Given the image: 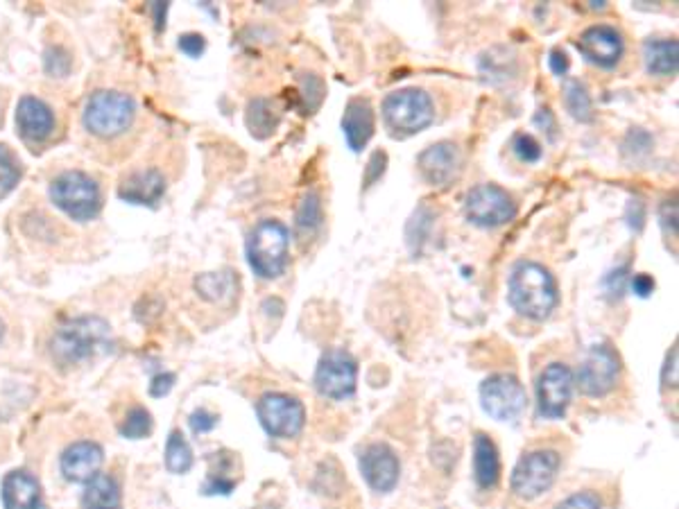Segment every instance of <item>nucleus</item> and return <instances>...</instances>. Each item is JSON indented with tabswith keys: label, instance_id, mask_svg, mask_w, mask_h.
<instances>
[{
	"label": "nucleus",
	"instance_id": "16",
	"mask_svg": "<svg viewBox=\"0 0 679 509\" xmlns=\"http://www.w3.org/2000/svg\"><path fill=\"white\" fill-rule=\"evenodd\" d=\"M460 150L453 143H435L419 154L417 166L421 177L431 186L451 184L460 170Z\"/></svg>",
	"mask_w": 679,
	"mask_h": 509
},
{
	"label": "nucleus",
	"instance_id": "22",
	"mask_svg": "<svg viewBox=\"0 0 679 509\" xmlns=\"http://www.w3.org/2000/svg\"><path fill=\"white\" fill-rule=\"evenodd\" d=\"M474 478L480 489L496 487L501 478V457H498L496 444L483 433H478L474 442Z\"/></svg>",
	"mask_w": 679,
	"mask_h": 509
},
{
	"label": "nucleus",
	"instance_id": "39",
	"mask_svg": "<svg viewBox=\"0 0 679 509\" xmlns=\"http://www.w3.org/2000/svg\"><path fill=\"white\" fill-rule=\"evenodd\" d=\"M385 163H388V154H385V152H374L372 154V159H369V163H367V172H365V186H372L374 181L383 175Z\"/></svg>",
	"mask_w": 679,
	"mask_h": 509
},
{
	"label": "nucleus",
	"instance_id": "44",
	"mask_svg": "<svg viewBox=\"0 0 679 509\" xmlns=\"http://www.w3.org/2000/svg\"><path fill=\"white\" fill-rule=\"evenodd\" d=\"M632 290L634 295L639 297H650L652 290H655V281H652V276L648 274H636L632 279Z\"/></svg>",
	"mask_w": 679,
	"mask_h": 509
},
{
	"label": "nucleus",
	"instance_id": "15",
	"mask_svg": "<svg viewBox=\"0 0 679 509\" xmlns=\"http://www.w3.org/2000/svg\"><path fill=\"white\" fill-rule=\"evenodd\" d=\"M575 46H578L580 53L587 57L591 64L603 68H612L621 62L625 50L621 32L605 23L591 25V28L584 30L578 41H575Z\"/></svg>",
	"mask_w": 679,
	"mask_h": 509
},
{
	"label": "nucleus",
	"instance_id": "24",
	"mask_svg": "<svg viewBox=\"0 0 679 509\" xmlns=\"http://www.w3.org/2000/svg\"><path fill=\"white\" fill-rule=\"evenodd\" d=\"M84 509H118L120 507V487L111 476H98L87 482L82 496Z\"/></svg>",
	"mask_w": 679,
	"mask_h": 509
},
{
	"label": "nucleus",
	"instance_id": "21",
	"mask_svg": "<svg viewBox=\"0 0 679 509\" xmlns=\"http://www.w3.org/2000/svg\"><path fill=\"white\" fill-rule=\"evenodd\" d=\"M166 193V179L157 170H141L127 177L118 188L120 200L141 206H154Z\"/></svg>",
	"mask_w": 679,
	"mask_h": 509
},
{
	"label": "nucleus",
	"instance_id": "37",
	"mask_svg": "<svg viewBox=\"0 0 679 509\" xmlns=\"http://www.w3.org/2000/svg\"><path fill=\"white\" fill-rule=\"evenodd\" d=\"M188 424H191L195 435H204V433H209V430L218 426V417H216V414L206 412V410H195L191 414V419H188Z\"/></svg>",
	"mask_w": 679,
	"mask_h": 509
},
{
	"label": "nucleus",
	"instance_id": "12",
	"mask_svg": "<svg viewBox=\"0 0 679 509\" xmlns=\"http://www.w3.org/2000/svg\"><path fill=\"white\" fill-rule=\"evenodd\" d=\"M618 376H621V360H618L616 351L607 344H596L580 365L578 387L582 394L598 399V396L614 390Z\"/></svg>",
	"mask_w": 679,
	"mask_h": 509
},
{
	"label": "nucleus",
	"instance_id": "19",
	"mask_svg": "<svg viewBox=\"0 0 679 509\" xmlns=\"http://www.w3.org/2000/svg\"><path fill=\"white\" fill-rule=\"evenodd\" d=\"M0 496H3L5 509H46L39 482L28 471L7 473Z\"/></svg>",
	"mask_w": 679,
	"mask_h": 509
},
{
	"label": "nucleus",
	"instance_id": "4",
	"mask_svg": "<svg viewBox=\"0 0 679 509\" xmlns=\"http://www.w3.org/2000/svg\"><path fill=\"white\" fill-rule=\"evenodd\" d=\"M383 120L394 136L424 132L435 120V107L424 89H401L383 100Z\"/></svg>",
	"mask_w": 679,
	"mask_h": 509
},
{
	"label": "nucleus",
	"instance_id": "17",
	"mask_svg": "<svg viewBox=\"0 0 679 509\" xmlns=\"http://www.w3.org/2000/svg\"><path fill=\"white\" fill-rule=\"evenodd\" d=\"M102 460H105V455H102V448L98 444L75 442L64 451L59 467H62L68 482H84L87 485L89 480L98 476Z\"/></svg>",
	"mask_w": 679,
	"mask_h": 509
},
{
	"label": "nucleus",
	"instance_id": "38",
	"mask_svg": "<svg viewBox=\"0 0 679 509\" xmlns=\"http://www.w3.org/2000/svg\"><path fill=\"white\" fill-rule=\"evenodd\" d=\"M206 48V41L202 34H195V32H188L179 37V50H182L184 55L188 57H200Z\"/></svg>",
	"mask_w": 679,
	"mask_h": 509
},
{
	"label": "nucleus",
	"instance_id": "1",
	"mask_svg": "<svg viewBox=\"0 0 679 509\" xmlns=\"http://www.w3.org/2000/svg\"><path fill=\"white\" fill-rule=\"evenodd\" d=\"M507 299L519 315L544 322L557 306V283L544 265L521 261L510 274Z\"/></svg>",
	"mask_w": 679,
	"mask_h": 509
},
{
	"label": "nucleus",
	"instance_id": "41",
	"mask_svg": "<svg viewBox=\"0 0 679 509\" xmlns=\"http://www.w3.org/2000/svg\"><path fill=\"white\" fill-rule=\"evenodd\" d=\"M236 482L234 480H225L222 476H211L206 480L204 485V494L206 496H213V494H222V496H229L231 491H234Z\"/></svg>",
	"mask_w": 679,
	"mask_h": 509
},
{
	"label": "nucleus",
	"instance_id": "46",
	"mask_svg": "<svg viewBox=\"0 0 679 509\" xmlns=\"http://www.w3.org/2000/svg\"><path fill=\"white\" fill-rule=\"evenodd\" d=\"M3 333H5V326H3V322H0V340H3Z\"/></svg>",
	"mask_w": 679,
	"mask_h": 509
},
{
	"label": "nucleus",
	"instance_id": "45",
	"mask_svg": "<svg viewBox=\"0 0 679 509\" xmlns=\"http://www.w3.org/2000/svg\"><path fill=\"white\" fill-rule=\"evenodd\" d=\"M535 123H537L539 127H544L546 132L550 134V138L555 136V118H553V114H550L548 109H541V111H539V114L535 116Z\"/></svg>",
	"mask_w": 679,
	"mask_h": 509
},
{
	"label": "nucleus",
	"instance_id": "33",
	"mask_svg": "<svg viewBox=\"0 0 679 509\" xmlns=\"http://www.w3.org/2000/svg\"><path fill=\"white\" fill-rule=\"evenodd\" d=\"M512 150L521 161H526V163H537L541 159V145L530 134L514 136Z\"/></svg>",
	"mask_w": 679,
	"mask_h": 509
},
{
	"label": "nucleus",
	"instance_id": "34",
	"mask_svg": "<svg viewBox=\"0 0 679 509\" xmlns=\"http://www.w3.org/2000/svg\"><path fill=\"white\" fill-rule=\"evenodd\" d=\"M625 286H627V265L616 267V270L609 272L603 279L605 295L609 299H621L623 292H625Z\"/></svg>",
	"mask_w": 679,
	"mask_h": 509
},
{
	"label": "nucleus",
	"instance_id": "9",
	"mask_svg": "<svg viewBox=\"0 0 679 509\" xmlns=\"http://www.w3.org/2000/svg\"><path fill=\"white\" fill-rule=\"evenodd\" d=\"M560 462V455L555 451H532L523 455L512 471V491L526 500L546 494L557 478Z\"/></svg>",
	"mask_w": 679,
	"mask_h": 509
},
{
	"label": "nucleus",
	"instance_id": "26",
	"mask_svg": "<svg viewBox=\"0 0 679 509\" xmlns=\"http://www.w3.org/2000/svg\"><path fill=\"white\" fill-rule=\"evenodd\" d=\"M562 93H564V107L569 114L580 120V123H589L593 118V105H591V96L587 91V86L578 80H569L564 82L562 86Z\"/></svg>",
	"mask_w": 679,
	"mask_h": 509
},
{
	"label": "nucleus",
	"instance_id": "13",
	"mask_svg": "<svg viewBox=\"0 0 679 509\" xmlns=\"http://www.w3.org/2000/svg\"><path fill=\"white\" fill-rule=\"evenodd\" d=\"M573 385L575 378L569 367L562 365V362L548 365L544 372H541L537 383V401L541 417L546 419L564 417L573 396Z\"/></svg>",
	"mask_w": 679,
	"mask_h": 509
},
{
	"label": "nucleus",
	"instance_id": "20",
	"mask_svg": "<svg viewBox=\"0 0 679 509\" xmlns=\"http://www.w3.org/2000/svg\"><path fill=\"white\" fill-rule=\"evenodd\" d=\"M16 127L28 141H44L55 129V116L39 98H21L16 107Z\"/></svg>",
	"mask_w": 679,
	"mask_h": 509
},
{
	"label": "nucleus",
	"instance_id": "6",
	"mask_svg": "<svg viewBox=\"0 0 679 509\" xmlns=\"http://www.w3.org/2000/svg\"><path fill=\"white\" fill-rule=\"evenodd\" d=\"M50 200L62 209L68 218L77 222H89L100 211L98 184L84 172H64L50 186Z\"/></svg>",
	"mask_w": 679,
	"mask_h": 509
},
{
	"label": "nucleus",
	"instance_id": "3",
	"mask_svg": "<svg viewBox=\"0 0 679 509\" xmlns=\"http://www.w3.org/2000/svg\"><path fill=\"white\" fill-rule=\"evenodd\" d=\"M290 234L279 220H261L247 238V261L261 279H277L288 265Z\"/></svg>",
	"mask_w": 679,
	"mask_h": 509
},
{
	"label": "nucleus",
	"instance_id": "29",
	"mask_svg": "<svg viewBox=\"0 0 679 509\" xmlns=\"http://www.w3.org/2000/svg\"><path fill=\"white\" fill-rule=\"evenodd\" d=\"M324 222L322 200L317 193H308L297 209V229L302 236H313Z\"/></svg>",
	"mask_w": 679,
	"mask_h": 509
},
{
	"label": "nucleus",
	"instance_id": "14",
	"mask_svg": "<svg viewBox=\"0 0 679 509\" xmlns=\"http://www.w3.org/2000/svg\"><path fill=\"white\" fill-rule=\"evenodd\" d=\"M360 473L369 487L378 494H390L397 487L401 464L397 453L388 444H372L367 446L358 460Z\"/></svg>",
	"mask_w": 679,
	"mask_h": 509
},
{
	"label": "nucleus",
	"instance_id": "42",
	"mask_svg": "<svg viewBox=\"0 0 679 509\" xmlns=\"http://www.w3.org/2000/svg\"><path fill=\"white\" fill-rule=\"evenodd\" d=\"M175 385V374H159L152 378L150 383V394L154 399H161V396H166L170 390H173Z\"/></svg>",
	"mask_w": 679,
	"mask_h": 509
},
{
	"label": "nucleus",
	"instance_id": "7",
	"mask_svg": "<svg viewBox=\"0 0 679 509\" xmlns=\"http://www.w3.org/2000/svg\"><path fill=\"white\" fill-rule=\"evenodd\" d=\"M464 213H467V220L476 224V227L496 229L514 220L517 204H514L510 193L503 191L501 186L480 184L467 193Z\"/></svg>",
	"mask_w": 679,
	"mask_h": 509
},
{
	"label": "nucleus",
	"instance_id": "28",
	"mask_svg": "<svg viewBox=\"0 0 679 509\" xmlns=\"http://www.w3.org/2000/svg\"><path fill=\"white\" fill-rule=\"evenodd\" d=\"M195 288L204 299L209 301H222L234 290V276L231 272H211L200 274L195 279Z\"/></svg>",
	"mask_w": 679,
	"mask_h": 509
},
{
	"label": "nucleus",
	"instance_id": "5",
	"mask_svg": "<svg viewBox=\"0 0 679 509\" xmlns=\"http://www.w3.org/2000/svg\"><path fill=\"white\" fill-rule=\"evenodd\" d=\"M136 114L134 100L120 91H98L84 107V125L91 134L111 138L123 134Z\"/></svg>",
	"mask_w": 679,
	"mask_h": 509
},
{
	"label": "nucleus",
	"instance_id": "30",
	"mask_svg": "<svg viewBox=\"0 0 679 509\" xmlns=\"http://www.w3.org/2000/svg\"><path fill=\"white\" fill-rule=\"evenodd\" d=\"M152 433V417L145 408H134L127 414L123 426H120V435L127 439H143Z\"/></svg>",
	"mask_w": 679,
	"mask_h": 509
},
{
	"label": "nucleus",
	"instance_id": "23",
	"mask_svg": "<svg viewBox=\"0 0 679 509\" xmlns=\"http://www.w3.org/2000/svg\"><path fill=\"white\" fill-rule=\"evenodd\" d=\"M648 73L668 77L675 75L679 68V43L677 39H650L643 46Z\"/></svg>",
	"mask_w": 679,
	"mask_h": 509
},
{
	"label": "nucleus",
	"instance_id": "43",
	"mask_svg": "<svg viewBox=\"0 0 679 509\" xmlns=\"http://www.w3.org/2000/svg\"><path fill=\"white\" fill-rule=\"evenodd\" d=\"M548 64H550V71H553L555 75H566V73H569V57H566V53H564V50H560V48H555L553 50V53H550V57H548Z\"/></svg>",
	"mask_w": 679,
	"mask_h": 509
},
{
	"label": "nucleus",
	"instance_id": "18",
	"mask_svg": "<svg viewBox=\"0 0 679 509\" xmlns=\"http://www.w3.org/2000/svg\"><path fill=\"white\" fill-rule=\"evenodd\" d=\"M374 107L367 98H351L342 116V134H345L349 148L360 152L374 136Z\"/></svg>",
	"mask_w": 679,
	"mask_h": 509
},
{
	"label": "nucleus",
	"instance_id": "25",
	"mask_svg": "<svg viewBox=\"0 0 679 509\" xmlns=\"http://www.w3.org/2000/svg\"><path fill=\"white\" fill-rule=\"evenodd\" d=\"M281 120V111L277 107V102L272 100H252L247 109V127L256 138H268L274 129H277Z\"/></svg>",
	"mask_w": 679,
	"mask_h": 509
},
{
	"label": "nucleus",
	"instance_id": "10",
	"mask_svg": "<svg viewBox=\"0 0 679 509\" xmlns=\"http://www.w3.org/2000/svg\"><path fill=\"white\" fill-rule=\"evenodd\" d=\"M358 383V365L351 353L335 349L324 353L320 365L315 372V387L317 392L326 399L345 401L354 396Z\"/></svg>",
	"mask_w": 679,
	"mask_h": 509
},
{
	"label": "nucleus",
	"instance_id": "32",
	"mask_svg": "<svg viewBox=\"0 0 679 509\" xmlns=\"http://www.w3.org/2000/svg\"><path fill=\"white\" fill-rule=\"evenodd\" d=\"M299 82H302V98L306 100L308 114H313V111L320 107V102L326 93V86L322 82V77L315 73H304L302 77H299Z\"/></svg>",
	"mask_w": 679,
	"mask_h": 509
},
{
	"label": "nucleus",
	"instance_id": "2",
	"mask_svg": "<svg viewBox=\"0 0 679 509\" xmlns=\"http://www.w3.org/2000/svg\"><path fill=\"white\" fill-rule=\"evenodd\" d=\"M59 365H80L111 349V326L102 317H75L64 322L50 342Z\"/></svg>",
	"mask_w": 679,
	"mask_h": 509
},
{
	"label": "nucleus",
	"instance_id": "31",
	"mask_svg": "<svg viewBox=\"0 0 679 509\" xmlns=\"http://www.w3.org/2000/svg\"><path fill=\"white\" fill-rule=\"evenodd\" d=\"M21 179V168L19 161L14 159V154L0 145V195H7L12 188L19 184Z\"/></svg>",
	"mask_w": 679,
	"mask_h": 509
},
{
	"label": "nucleus",
	"instance_id": "27",
	"mask_svg": "<svg viewBox=\"0 0 679 509\" xmlns=\"http://www.w3.org/2000/svg\"><path fill=\"white\" fill-rule=\"evenodd\" d=\"M166 467L170 473H186L193 467V451L184 435L179 430H173L166 444Z\"/></svg>",
	"mask_w": 679,
	"mask_h": 509
},
{
	"label": "nucleus",
	"instance_id": "47",
	"mask_svg": "<svg viewBox=\"0 0 679 509\" xmlns=\"http://www.w3.org/2000/svg\"><path fill=\"white\" fill-rule=\"evenodd\" d=\"M118 509H120V507H118Z\"/></svg>",
	"mask_w": 679,
	"mask_h": 509
},
{
	"label": "nucleus",
	"instance_id": "40",
	"mask_svg": "<svg viewBox=\"0 0 679 509\" xmlns=\"http://www.w3.org/2000/svg\"><path fill=\"white\" fill-rule=\"evenodd\" d=\"M659 218H661V227H664L666 234L675 238L677 236V204L666 202L664 206H661Z\"/></svg>",
	"mask_w": 679,
	"mask_h": 509
},
{
	"label": "nucleus",
	"instance_id": "36",
	"mask_svg": "<svg viewBox=\"0 0 679 509\" xmlns=\"http://www.w3.org/2000/svg\"><path fill=\"white\" fill-rule=\"evenodd\" d=\"M46 71L57 77H64L71 71V57L62 48H50L46 53Z\"/></svg>",
	"mask_w": 679,
	"mask_h": 509
},
{
	"label": "nucleus",
	"instance_id": "11",
	"mask_svg": "<svg viewBox=\"0 0 679 509\" xmlns=\"http://www.w3.org/2000/svg\"><path fill=\"white\" fill-rule=\"evenodd\" d=\"M528 396L519 378L496 374L480 385V405L496 421H514L526 410Z\"/></svg>",
	"mask_w": 679,
	"mask_h": 509
},
{
	"label": "nucleus",
	"instance_id": "35",
	"mask_svg": "<svg viewBox=\"0 0 679 509\" xmlns=\"http://www.w3.org/2000/svg\"><path fill=\"white\" fill-rule=\"evenodd\" d=\"M603 507V500L593 491H580V494H573L566 500H562L557 509H600Z\"/></svg>",
	"mask_w": 679,
	"mask_h": 509
},
{
	"label": "nucleus",
	"instance_id": "8",
	"mask_svg": "<svg viewBox=\"0 0 679 509\" xmlns=\"http://www.w3.org/2000/svg\"><path fill=\"white\" fill-rule=\"evenodd\" d=\"M256 414H259L265 433L279 439L297 437L306 424V410L302 401L281 392L263 394L259 403H256Z\"/></svg>",
	"mask_w": 679,
	"mask_h": 509
}]
</instances>
